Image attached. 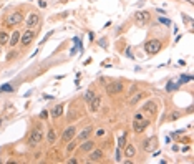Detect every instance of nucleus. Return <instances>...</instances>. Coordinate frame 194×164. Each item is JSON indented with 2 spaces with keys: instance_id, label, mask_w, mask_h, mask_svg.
<instances>
[{
  "instance_id": "f257e3e1",
  "label": "nucleus",
  "mask_w": 194,
  "mask_h": 164,
  "mask_svg": "<svg viewBox=\"0 0 194 164\" xmlns=\"http://www.w3.org/2000/svg\"><path fill=\"white\" fill-rule=\"evenodd\" d=\"M148 125H149V119L144 118L141 113H138V114L134 116V119H133V125H131V128H133L134 133H141L143 129H146V128H148Z\"/></svg>"
},
{
  "instance_id": "f03ea898",
  "label": "nucleus",
  "mask_w": 194,
  "mask_h": 164,
  "mask_svg": "<svg viewBox=\"0 0 194 164\" xmlns=\"http://www.w3.org/2000/svg\"><path fill=\"white\" fill-rule=\"evenodd\" d=\"M156 113H158V105H156V101H148V103H144L143 108H141V114H143V116H148V119L154 118Z\"/></svg>"
},
{
  "instance_id": "7ed1b4c3",
  "label": "nucleus",
  "mask_w": 194,
  "mask_h": 164,
  "mask_svg": "<svg viewBox=\"0 0 194 164\" xmlns=\"http://www.w3.org/2000/svg\"><path fill=\"white\" fill-rule=\"evenodd\" d=\"M161 46H163V43H161L159 40H148L146 43H144V52L148 53V55H156V53H159Z\"/></svg>"
},
{
  "instance_id": "20e7f679",
  "label": "nucleus",
  "mask_w": 194,
  "mask_h": 164,
  "mask_svg": "<svg viewBox=\"0 0 194 164\" xmlns=\"http://www.w3.org/2000/svg\"><path fill=\"white\" fill-rule=\"evenodd\" d=\"M43 139V131L42 129H33L28 136V144L35 146V144H40V141Z\"/></svg>"
},
{
  "instance_id": "39448f33",
  "label": "nucleus",
  "mask_w": 194,
  "mask_h": 164,
  "mask_svg": "<svg viewBox=\"0 0 194 164\" xmlns=\"http://www.w3.org/2000/svg\"><path fill=\"white\" fill-rule=\"evenodd\" d=\"M33 38H35V32L32 28H28L27 32H23V35H20V43L23 46H28L32 42H33Z\"/></svg>"
},
{
  "instance_id": "423d86ee",
  "label": "nucleus",
  "mask_w": 194,
  "mask_h": 164,
  "mask_svg": "<svg viewBox=\"0 0 194 164\" xmlns=\"http://www.w3.org/2000/svg\"><path fill=\"white\" fill-rule=\"evenodd\" d=\"M22 22H23V15H22L20 12H12L10 15H8V18H7V23L8 25H20Z\"/></svg>"
},
{
  "instance_id": "0eeeda50",
  "label": "nucleus",
  "mask_w": 194,
  "mask_h": 164,
  "mask_svg": "<svg viewBox=\"0 0 194 164\" xmlns=\"http://www.w3.org/2000/svg\"><path fill=\"white\" fill-rule=\"evenodd\" d=\"M156 146H158V138L156 136H151L149 139H146L144 141V151H148V152H154L156 151Z\"/></svg>"
},
{
  "instance_id": "6e6552de",
  "label": "nucleus",
  "mask_w": 194,
  "mask_h": 164,
  "mask_svg": "<svg viewBox=\"0 0 194 164\" xmlns=\"http://www.w3.org/2000/svg\"><path fill=\"white\" fill-rule=\"evenodd\" d=\"M106 91L110 95H118V93L123 91V83L121 81H113V83H110L106 86Z\"/></svg>"
},
{
  "instance_id": "1a4fd4ad",
  "label": "nucleus",
  "mask_w": 194,
  "mask_h": 164,
  "mask_svg": "<svg viewBox=\"0 0 194 164\" xmlns=\"http://www.w3.org/2000/svg\"><path fill=\"white\" fill-rule=\"evenodd\" d=\"M103 158H105L103 149H93V151H90V158H88V161H90V163H100Z\"/></svg>"
},
{
  "instance_id": "9d476101",
  "label": "nucleus",
  "mask_w": 194,
  "mask_h": 164,
  "mask_svg": "<svg viewBox=\"0 0 194 164\" xmlns=\"http://www.w3.org/2000/svg\"><path fill=\"white\" fill-rule=\"evenodd\" d=\"M134 20H136L140 25H146L148 22H149V13L143 12V10H140V12H134Z\"/></svg>"
},
{
  "instance_id": "9b49d317",
  "label": "nucleus",
  "mask_w": 194,
  "mask_h": 164,
  "mask_svg": "<svg viewBox=\"0 0 194 164\" xmlns=\"http://www.w3.org/2000/svg\"><path fill=\"white\" fill-rule=\"evenodd\" d=\"M75 136H76V128H75V126H70V128H67L65 133L61 134V141L68 143V141H70V139H73Z\"/></svg>"
},
{
  "instance_id": "f8f14e48",
  "label": "nucleus",
  "mask_w": 194,
  "mask_h": 164,
  "mask_svg": "<svg viewBox=\"0 0 194 164\" xmlns=\"http://www.w3.org/2000/svg\"><path fill=\"white\" fill-rule=\"evenodd\" d=\"M38 22H40L38 13L32 12L30 15H28V18H27V28H33V27H37V25H38Z\"/></svg>"
},
{
  "instance_id": "ddd939ff",
  "label": "nucleus",
  "mask_w": 194,
  "mask_h": 164,
  "mask_svg": "<svg viewBox=\"0 0 194 164\" xmlns=\"http://www.w3.org/2000/svg\"><path fill=\"white\" fill-rule=\"evenodd\" d=\"M95 149V143L93 141H88V139H85L83 141V144H80V151L81 152H90Z\"/></svg>"
},
{
  "instance_id": "4468645a",
  "label": "nucleus",
  "mask_w": 194,
  "mask_h": 164,
  "mask_svg": "<svg viewBox=\"0 0 194 164\" xmlns=\"http://www.w3.org/2000/svg\"><path fill=\"white\" fill-rule=\"evenodd\" d=\"M101 105V96H93V99L90 101V110L91 111H98Z\"/></svg>"
},
{
  "instance_id": "2eb2a0df",
  "label": "nucleus",
  "mask_w": 194,
  "mask_h": 164,
  "mask_svg": "<svg viewBox=\"0 0 194 164\" xmlns=\"http://www.w3.org/2000/svg\"><path fill=\"white\" fill-rule=\"evenodd\" d=\"M91 131H93V129H91V126L85 128V129L76 136V141H85V139H88V138H90V134H91Z\"/></svg>"
},
{
  "instance_id": "dca6fc26",
  "label": "nucleus",
  "mask_w": 194,
  "mask_h": 164,
  "mask_svg": "<svg viewBox=\"0 0 194 164\" xmlns=\"http://www.w3.org/2000/svg\"><path fill=\"white\" fill-rule=\"evenodd\" d=\"M61 114H63V105H56L53 110H52V116H53V118H60Z\"/></svg>"
},
{
  "instance_id": "f3484780",
  "label": "nucleus",
  "mask_w": 194,
  "mask_h": 164,
  "mask_svg": "<svg viewBox=\"0 0 194 164\" xmlns=\"http://www.w3.org/2000/svg\"><path fill=\"white\" fill-rule=\"evenodd\" d=\"M125 154H126V158H133L134 154H136V149H134L133 144H125Z\"/></svg>"
},
{
  "instance_id": "a211bd4d",
  "label": "nucleus",
  "mask_w": 194,
  "mask_h": 164,
  "mask_svg": "<svg viewBox=\"0 0 194 164\" xmlns=\"http://www.w3.org/2000/svg\"><path fill=\"white\" fill-rule=\"evenodd\" d=\"M18 42H20V32H14L12 38H8V43H10V46H15Z\"/></svg>"
},
{
  "instance_id": "6ab92c4d",
  "label": "nucleus",
  "mask_w": 194,
  "mask_h": 164,
  "mask_svg": "<svg viewBox=\"0 0 194 164\" xmlns=\"http://www.w3.org/2000/svg\"><path fill=\"white\" fill-rule=\"evenodd\" d=\"M47 141H48V144H55V141H56L55 129H48V133H47Z\"/></svg>"
},
{
  "instance_id": "aec40b11",
  "label": "nucleus",
  "mask_w": 194,
  "mask_h": 164,
  "mask_svg": "<svg viewBox=\"0 0 194 164\" xmlns=\"http://www.w3.org/2000/svg\"><path fill=\"white\" fill-rule=\"evenodd\" d=\"M144 95H146L144 91H140L138 95H136V96H133V98H131V101H129V106H134L136 103H138V101H140V99L144 98Z\"/></svg>"
},
{
  "instance_id": "412c9836",
  "label": "nucleus",
  "mask_w": 194,
  "mask_h": 164,
  "mask_svg": "<svg viewBox=\"0 0 194 164\" xmlns=\"http://www.w3.org/2000/svg\"><path fill=\"white\" fill-rule=\"evenodd\" d=\"M76 144H78V141L76 139H70L68 141V146H67V152H71V151H75V148H76Z\"/></svg>"
},
{
  "instance_id": "4be33fe9",
  "label": "nucleus",
  "mask_w": 194,
  "mask_h": 164,
  "mask_svg": "<svg viewBox=\"0 0 194 164\" xmlns=\"http://www.w3.org/2000/svg\"><path fill=\"white\" fill-rule=\"evenodd\" d=\"M8 33H5V32H0V45H7L8 43Z\"/></svg>"
},
{
  "instance_id": "5701e85b",
  "label": "nucleus",
  "mask_w": 194,
  "mask_h": 164,
  "mask_svg": "<svg viewBox=\"0 0 194 164\" xmlns=\"http://www.w3.org/2000/svg\"><path fill=\"white\" fill-rule=\"evenodd\" d=\"M8 91H14V86H12V85H3V86H0V93H8Z\"/></svg>"
},
{
  "instance_id": "b1692460",
  "label": "nucleus",
  "mask_w": 194,
  "mask_h": 164,
  "mask_svg": "<svg viewBox=\"0 0 194 164\" xmlns=\"http://www.w3.org/2000/svg\"><path fill=\"white\" fill-rule=\"evenodd\" d=\"M118 143H120V144H118L120 148H123V146L126 144V133H123V134L120 136V139H118Z\"/></svg>"
},
{
  "instance_id": "393cba45",
  "label": "nucleus",
  "mask_w": 194,
  "mask_h": 164,
  "mask_svg": "<svg viewBox=\"0 0 194 164\" xmlns=\"http://www.w3.org/2000/svg\"><path fill=\"white\" fill-rule=\"evenodd\" d=\"M93 96H95L93 91H86V93H85V101H86V103H90V101L93 99Z\"/></svg>"
},
{
  "instance_id": "a878e982",
  "label": "nucleus",
  "mask_w": 194,
  "mask_h": 164,
  "mask_svg": "<svg viewBox=\"0 0 194 164\" xmlns=\"http://www.w3.org/2000/svg\"><path fill=\"white\" fill-rule=\"evenodd\" d=\"M193 80V76L191 75H182L181 76V80H179V83H187V81H191Z\"/></svg>"
},
{
  "instance_id": "bb28decb",
  "label": "nucleus",
  "mask_w": 194,
  "mask_h": 164,
  "mask_svg": "<svg viewBox=\"0 0 194 164\" xmlns=\"http://www.w3.org/2000/svg\"><path fill=\"white\" fill-rule=\"evenodd\" d=\"M179 116H181L179 111H174V113H171V114H169V119H171V121H176V119L179 118Z\"/></svg>"
},
{
  "instance_id": "cd10ccee",
  "label": "nucleus",
  "mask_w": 194,
  "mask_h": 164,
  "mask_svg": "<svg viewBox=\"0 0 194 164\" xmlns=\"http://www.w3.org/2000/svg\"><path fill=\"white\" fill-rule=\"evenodd\" d=\"M159 22H161V23H164V25H167V27L171 25V20L164 18V17H159Z\"/></svg>"
},
{
  "instance_id": "c85d7f7f",
  "label": "nucleus",
  "mask_w": 194,
  "mask_h": 164,
  "mask_svg": "<svg viewBox=\"0 0 194 164\" xmlns=\"http://www.w3.org/2000/svg\"><path fill=\"white\" fill-rule=\"evenodd\" d=\"M114 159H116V163H120L121 161V158H120V151L116 149V152H114Z\"/></svg>"
},
{
  "instance_id": "c756f323",
  "label": "nucleus",
  "mask_w": 194,
  "mask_h": 164,
  "mask_svg": "<svg viewBox=\"0 0 194 164\" xmlns=\"http://www.w3.org/2000/svg\"><path fill=\"white\" fill-rule=\"evenodd\" d=\"M173 88H174V85H173V83H167V85H166V90H167V91H171Z\"/></svg>"
},
{
  "instance_id": "7c9ffc66",
  "label": "nucleus",
  "mask_w": 194,
  "mask_h": 164,
  "mask_svg": "<svg viewBox=\"0 0 194 164\" xmlns=\"http://www.w3.org/2000/svg\"><path fill=\"white\" fill-rule=\"evenodd\" d=\"M40 116H42V118H43V119H45V118H47V116H48V113H47V111H42V114H40Z\"/></svg>"
},
{
  "instance_id": "2f4dec72",
  "label": "nucleus",
  "mask_w": 194,
  "mask_h": 164,
  "mask_svg": "<svg viewBox=\"0 0 194 164\" xmlns=\"http://www.w3.org/2000/svg\"><path fill=\"white\" fill-rule=\"evenodd\" d=\"M96 134H98V136H101V134H105V129H98V131H96Z\"/></svg>"
},
{
  "instance_id": "473e14b6",
  "label": "nucleus",
  "mask_w": 194,
  "mask_h": 164,
  "mask_svg": "<svg viewBox=\"0 0 194 164\" xmlns=\"http://www.w3.org/2000/svg\"><path fill=\"white\" fill-rule=\"evenodd\" d=\"M100 45L101 46H106V40H100Z\"/></svg>"
},
{
  "instance_id": "72a5a7b5",
  "label": "nucleus",
  "mask_w": 194,
  "mask_h": 164,
  "mask_svg": "<svg viewBox=\"0 0 194 164\" xmlns=\"http://www.w3.org/2000/svg\"><path fill=\"white\" fill-rule=\"evenodd\" d=\"M68 163H70V164H76V163H78V159H70Z\"/></svg>"
}]
</instances>
